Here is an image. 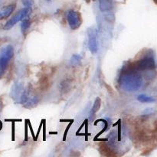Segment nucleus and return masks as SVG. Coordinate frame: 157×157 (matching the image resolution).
<instances>
[{"label":"nucleus","mask_w":157,"mask_h":157,"mask_svg":"<svg viewBox=\"0 0 157 157\" xmlns=\"http://www.w3.org/2000/svg\"><path fill=\"white\" fill-rule=\"evenodd\" d=\"M120 87L127 91H136L141 87L143 78L138 73L134 63L124 66L118 78Z\"/></svg>","instance_id":"obj_1"},{"label":"nucleus","mask_w":157,"mask_h":157,"mask_svg":"<svg viewBox=\"0 0 157 157\" xmlns=\"http://www.w3.org/2000/svg\"><path fill=\"white\" fill-rule=\"evenodd\" d=\"M14 55V49L12 45H7L0 51V78L6 72L9 61Z\"/></svg>","instance_id":"obj_2"},{"label":"nucleus","mask_w":157,"mask_h":157,"mask_svg":"<svg viewBox=\"0 0 157 157\" xmlns=\"http://www.w3.org/2000/svg\"><path fill=\"white\" fill-rule=\"evenodd\" d=\"M31 12H32V7L23 8L21 10H19V12H18L16 15H14L12 18H11L6 23V25H4L3 29H4L5 30H9V29H12L17 22H18L19 21L22 20L23 18L29 16L31 14Z\"/></svg>","instance_id":"obj_3"},{"label":"nucleus","mask_w":157,"mask_h":157,"mask_svg":"<svg viewBox=\"0 0 157 157\" xmlns=\"http://www.w3.org/2000/svg\"><path fill=\"white\" fill-rule=\"evenodd\" d=\"M67 19L69 26L72 30H77L82 24V17L80 12L70 10L67 14Z\"/></svg>","instance_id":"obj_4"},{"label":"nucleus","mask_w":157,"mask_h":157,"mask_svg":"<svg viewBox=\"0 0 157 157\" xmlns=\"http://www.w3.org/2000/svg\"><path fill=\"white\" fill-rule=\"evenodd\" d=\"M134 65L136 68L140 71L153 70L156 67V62L153 57L147 56L135 62Z\"/></svg>","instance_id":"obj_5"},{"label":"nucleus","mask_w":157,"mask_h":157,"mask_svg":"<svg viewBox=\"0 0 157 157\" xmlns=\"http://www.w3.org/2000/svg\"><path fill=\"white\" fill-rule=\"evenodd\" d=\"M89 40H88V47L89 50L92 52V54L97 53L98 50V36H97V32L94 29L89 30Z\"/></svg>","instance_id":"obj_6"},{"label":"nucleus","mask_w":157,"mask_h":157,"mask_svg":"<svg viewBox=\"0 0 157 157\" xmlns=\"http://www.w3.org/2000/svg\"><path fill=\"white\" fill-rule=\"evenodd\" d=\"M15 9V4H11L9 6H6L3 7L2 9H0V20L5 19V18H8L12 15V12H14Z\"/></svg>","instance_id":"obj_7"},{"label":"nucleus","mask_w":157,"mask_h":157,"mask_svg":"<svg viewBox=\"0 0 157 157\" xmlns=\"http://www.w3.org/2000/svg\"><path fill=\"white\" fill-rule=\"evenodd\" d=\"M101 100L100 98H98L94 101V104L93 107H92L91 110H90V121H92L94 118L95 115H96L97 112L99 110L100 107H101Z\"/></svg>","instance_id":"obj_8"},{"label":"nucleus","mask_w":157,"mask_h":157,"mask_svg":"<svg viewBox=\"0 0 157 157\" xmlns=\"http://www.w3.org/2000/svg\"><path fill=\"white\" fill-rule=\"evenodd\" d=\"M71 81L69 79L64 80L61 84V92L66 94L71 90Z\"/></svg>","instance_id":"obj_9"},{"label":"nucleus","mask_w":157,"mask_h":157,"mask_svg":"<svg viewBox=\"0 0 157 157\" xmlns=\"http://www.w3.org/2000/svg\"><path fill=\"white\" fill-rule=\"evenodd\" d=\"M49 81L48 78L47 76H43L40 78L39 81V87L41 90H45L46 89L48 88Z\"/></svg>","instance_id":"obj_10"},{"label":"nucleus","mask_w":157,"mask_h":157,"mask_svg":"<svg viewBox=\"0 0 157 157\" xmlns=\"http://www.w3.org/2000/svg\"><path fill=\"white\" fill-rule=\"evenodd\" d=\"M137 100L142 103H153L155 101L154 98L145 94H140L137 97Z\"/></svg>","instance_id":"obj_11"},{"label":"nucleus","mask_w":157,"mask_h":157,"mask_svg":"<svg viewBox=\"0 0 157 157\" xmlns=\"http://www.w3.org/2000/svg\"><path fill=\"white\" fill-rule=\"evenodd\" d=\"M31 26V20L29 19V18H25L22 19V21H21V31L22 32H25L28 29L30 28Z\"/></svg>","instance_id":"obj_12"},{"label":"nucleus","mask_w":157,"mask_h":157,"mask_svg":"<svg viewBox=\"0 0 157 157\" xmlns=\"http://www.w3.org/2000/svg\"><path fill=\"white\" fill-rule=\"evenodd\" d=\"M111 7L110 0H101V11L108 10Z\"/></svg>","instance_id":"obj_13"},{"label":"nucleus","mask_w":157,"mask_h":157,"mask_svg":"<svg viewBox=\"0 0 157 157\" xmlns=\"http://www.w3.org/2000/svg\"><path fill=\"white\" fill-rule=\"evenodd\" d=\"M101 153H102L103 155L107 156H115L114 153L111 151L107 146H101Z\"/></svg>","instance_id":"obj_14"},{"label":"nucleus","mask_w":157,"mask_h":157,"mask_svg":"<svg viewBox=\"0 0 157 157\" xmlns=\"http://www.w3.org/2000/svg\"><path fill=\"white\" fill-rule=\"evenodd\" d=\"M80 61H81V57H80L79 55H74V56L72 57L71 60V64H74V65H77V64L79 63Z\"/></svg>","instance_id":"obj_15"},{"label":"nucleus","mask_w":157,"mask_h":157,"mask_svg":"<svg viewBox=\"0 0 157 157\" xmlns=\"http://www.w3.org/2000/svg\"><path fill=\"white\" fill-rule=\"evenodd\" d=\"M25 7H32L34 5V0H21Z\"/></svg>","instance_id":"obj_16"},{"label":"nucleus","mask_w":157,"mask_h":157,"mask_svg":"<svg viewBox=\"0 0 157 157\" xmlns=\"http://www.w3.org/2000/svg\"><path fill=\"white\" fill-rule=\"evenodd\" d=\"M72 123H73V121H71V123H70V124H69V125L67 126V129H66L65 133H64V140H65V139H66V136H67V131H68L69 128H70V127H71V125Z\"/></svg>","instance_id":"obj_17"},{"label":"nucleus","mask_w":157,"mask_h":157,"mask_svg":"<svg viewBox=\"0 0 157 157\" xmlns=\"http://www.w3.org/2000/svg\"><path fill=\"white\" fill-rule=\"evenodd\" d=\"M2 99L0 98V113H1L2 111Z\"/></svg>","instance_id":"obj_18"},{"label":"nucleus","mask_w":157,"mask_h":157,"mask_svg":"<svg viewBox=\"0 0 157 157\" xmlns=\"http://www.w3.org/2000/svg\"><path fill=\"white\" fill-rule=\"evenodd\" d=\"M154 2H156V0H154Z\"/></svg>","instance_id":"obj_19"}]
</instances>
